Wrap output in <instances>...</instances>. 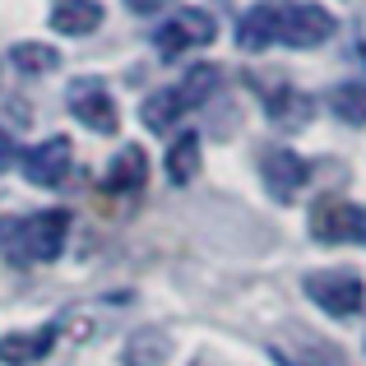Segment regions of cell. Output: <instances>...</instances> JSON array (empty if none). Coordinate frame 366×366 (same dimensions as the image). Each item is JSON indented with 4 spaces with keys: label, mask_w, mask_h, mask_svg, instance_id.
Returning <instances> with one entry per match:
<instances>
[{
    "label": "cell",
    "mask_w": 366,
    "mask_h": 366,
    "mask_svg": "<svg viewBox=\"0 0 366 366\" xmlns=\"http://www.w3.org/2000/svg\"><path fill=\"white\" fill-rule=\"evenodd\" d=\"M334 33H339L334 14H330L325 5H311V0H297V5H283V14H278V42L297 46V51H311V46L330 42Z\"/></svg>",
    "instance_id": "3"
},
{
    "label": "cell",
    "mask_w": 366,
    "mask_h": 366,
    "mask_svg": "<svg viewBox=\"0 0 366 366\" xmlns=\"http://www.w3.org/2000/svg\"><path fill=\"white\" fill-rule=\"evenodd\" d=\"M306 297L330 315H357L366 302V283L352 269H325V274L306 278Z\"/></svg>",
    "instance_id": "4"
},
{
    "label": "cell",
    "mask_w": 366,
    "mask_h": 366,
    "mask_svg": "<svg viewBox=\"0 0 366 366\" xmlns=\"http://www.w3.org/2000/svg\"><path fill=\"white\" fill-rule=\"evenodd\" d=\"M144 181H149V158H144V149H121L117 158H112L102 186H107L112 195H130V190H139Z\"/></svg>",
    "instance_id": "11"
},
{
    "label": "cell",
    "mask_w": 366,
    "mask_h": 366,
    "mask_svg": "<svg viewBox=\"0 0 366 366\" xmlns=\"http://www.w3.org/2000/svg\"><path fill=\"white\" fill-rule=\"evenodd\" d=\"M311 237L315 242H357L362 237V209L357 204H343V199H325V204H315L311 214Z\"/></svg>",
    "instance_id": "9"
},
{
    "label": "cell",
    "mask_w": 366,
    "mask_h": 366,
    "mask_svg": "<svg viewBox=\"0 0 366 366\" xmlns=\"http://www.w3.org/2000/svg\"><path fill=\"white\" fill-rule=\"evenodd\" d=\"M162 357H167V334H158V330L134 334L130 348H125V362L130 366H158Z\"/></svg>",
    "instance_id": "17"
},
{
    "label": "cell",
    "mask_w": 366,
    "mask_h": 366,
    "mask_svg": "<svg viewBox=\"0 0 366 366\" xmlns=\"http://www.w3.org/2000/svg\"><path fill=\"white\" fill-rule=\"evenodd\" d=\"M306 177H311V162L297 149H264V158H259V181L274 199H292L306 186Z\"/></svg>",
    "instance_id": "6"
},
{
    "label": "cell",
    "mask_w": 366,
    "mask_h": 366,
    "mask_svg": "<svg viewBox=\"0 0 366 366\" xmlns=\"http://www.w3.org/2000/svg\"><path fill=\"white\" fill-rule=\"evenodd\" d=\"M362 242H366V214H362Z\"/></svg>",
    "instance_id": "21"
},
{
    "label": "cell",
    "mask_w": 366,
    "mask_h": 366,
    "mask_svg": "<svg viewBox=\"0 0 366 366\" xmlns=\"http://www.w3.org/2000/svg\"><path fill=\"white\" fill-rule=\"evenodd\" d=\"M278 14H283L278 0L250 5L242 14V24H237V46H242V51H264L269 42H278Z\"/></svg>",
    "instance_id": "10"
},
{
    "label": "cell",
    "mask_w": 366,
    "mask_h": 366,
    "mask_svg": "<svg viewBox=\"0 0 366 366\" xmlns=\"http://www.w3.org/2000/svg\"><path fill=\"white\" fill-rule=\"evenodd\" d=\"M214 33H218L214 14H204V9H177V14L153 33V46H158V56L177 61V56L195 51V46H209V42H214Z\"/></svg>",
    "instance_id": "5"
},
{
    "label": "cell",
    "mask_w": 366,
    "mask_h": 366,
    "mask_svg": "<svg viewBox=\"0 0 366 366\" xmlns=\"http://www.w3.org/2000/svg\"><path fill=\"white\" fill-rule=\"evenodd\" d=\"M9 158H14V144H9V134L0 130V167H9Z\"/></svg>",
    "instance_id": "20"
},
{
    "label": "cell",
    "mask_w": 366,
    "mask_h": 366,
    "mask_svg": "<svg viewBox=\"0 0 366 366\" xmlns=\"http://www.w3.org/2000/svg\"><path fill=\"white\" fill-rule=\"evenodd\" d=\"M70 149H74V144L65 139V134H56V139H42L37 149H28V158H24V177L33 181V186H42V190L61 186L65 172H70V158H74Z\"/></svg>",
    "instance_id": "7"
},
{
    "label": "cell",
    "mask_w": 366,
    "mask_h": 366,
    "mask_svg": "<svg viewBox=\"0 0 366 366\" xmlns=\"http://www.w3.org/2000/svg\"><path fill=\"white\" fill-rule=\"evenodd\" d=\"M330 112L348 125H366V84L352 79V84H339L330 93Z\"/></svg>",
    "instance_id": "16"
},
{
    "label": "cell",
    "mask_w": 366,
    "mask_h": 366,
    "mask_svg": "<svg viewBox=\"0 0 366 366\" xmlns=\"http://www.w3.org/2000/svg\"><path fill=\"white\" fill-rule=\"evenodd\" d=\"M125 5H130L134 14H153V9H162L167 0H125Z\"/></svg>",
    "instance_id": "19"
},
{
    "label": "cell",
    "mask_w": 366,
    "mask_h": 366,
    "mask_svg": "<svg viewBox=\"0 0 366 366\" xmlns=\"http://www.w3.org/2000/svg\"><path fill=\"white\" fill-rule=\"evenodd\" d=\"M302 93H297V89H278L274 93V98H269V121H278V125H283L287 121V107H302Z\"/></svg>",
    "instance_id": "18"
},
{
    "label": "cell",
    "mask_w": 366,
    "mask_h": 366,
    "mask_svg": "<svg viewBox=\"0 0 366 366\" xmlns=\"http://www.w3.org/2000/svg\"><path fill=\"white\" fill-rule=\"evenodd\" d=\"M9 61H14L19 74H51L56 65H61V51L46 42H19L14 51H9Z\"/></svg>",
    "instance_id": "15"
},
{
    "label": "cell",
    "mask_w": 366,
    "mask_h": 366,
    "mask_svg": "<svg viewBox=\"0 0 366 366\" xmlns=\"http://www.w3.org/2000/svg\"><path fill=\"white\" fill-rule=\"evenodd\" d=\"M98 24H102L98 0H61V5L51 9V28L65 33V37H89Z\"/></svg>",
    "instance_id": "12"
},
{
    "label": "cell",
    "mask_w": 366,
    "mask_h": 366,
    "mask_svg": "<svg viewBox=\"0 0 366 366\" xmlns=\"http://www.w3.org/2000/svg\"><path fill=\"white\" fill-rule=\"evenodd\" d=\"M214 93H218V70H214V65H190V70L181 74V84L158 89V93H149V98H144L139 117H144V125H149L153 134H167L172 125L186 117V112L204 107Z\"/></svg>",
    "instance_id": "2"
},
{
    "label": "cell",
    "mask_w": 366,
    "mask_h": 366,
    "mask_svg": "<svg viewBox=\"0 0 366 366\" xmlns=\"http://www.w3.org/2000/svg\"><path fill=\"white\" fill-rule=\"evenodd\" d=\"M56 330H37V334H5L0 339V362L5 366H33L51 352Z\"/></svg>",
    "instance_id": "13"
},
{
    "label": "cell",
    "mask_w": 366,
    "mask_h": 366,
    "mask_svg": "<svg viewBox=\"0 0 366 366\" xmlns=\"http://www.w3.org/2000/svg\"><path fill=\"white\" fill-rule=\"evenodd\" d=\"M70 112H74V121L79 125H89V130H98V134H117V102H112V93L102 89V84H74L70 89Z\"/></svg>",
    "instance_id": "8"
},
{
    "label": "cell",
    "mask_w": 366,
    "mask_h": 366,
    "mask_svg": "<svg viewBox=\"0 0 366 366\" xmlns=\"http://www.w3.org/2000/svg\"><path fill=\"white\" fill-rule=\"evenodd\" d=\"M65 232H70L65 209H42L33 218H0V255H9L14 264H46L61 255Z\"/></svg>",
    "instance_id": "1"
},
{
    "label": "cell",
    "mask_w": 366,
    "mask_h": 366,
    "mask_svg": "<svg viewBox=\"0 0 366 366\" xmlns=\"http://www.w3.org/2000/svg\"><path fill=\"white\" fill-rule=\"evenodd\" d=\"M167 181L172 186H190V181L199 177V134H177V144L167 149Z\"/></svg>",
    "instance_id": "14"
}]
</instances>
